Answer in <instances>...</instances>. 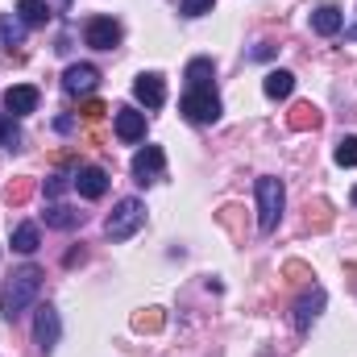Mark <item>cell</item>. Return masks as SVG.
<instances>
[{"label": "cell", "instance_id": "1", "mask_svg": "<svg viewBox=\"0 0 357 357\" xmlns=\"http://www.w3.org/2000/svg\"><path fill=\"white\" fill-rule=\"evenodd\" d=\"M38 291H42V270L38 266H21L13 270V278L4 282V295H0V312H4V320L13 324L33 299H38Z\"/></svg>", "mask_w": 357, "mask_h": 357}, {"label": "cell", "instance_id": "2", "mask_svg": "<svg viewBox=\"0 0 357 357\" xmlns=\"http://www.w3.org/2000/svg\"><path fill=\"white\" fill-rule=\"evenodd\" d=\"M254 191H258V229H262V233H274V229H278V220H282V208H287L282 178L262 175L258 183H254Z\"/></svg>", "mask_w": 357, "mask_h": 357}, {"label": "cell", "instance_id": "3", "mask_svg": "<svg viewBox=\"0 0 357 357\" xmlns=\"http://www.w3.org/2000/svg\"><path fill=\"white\" fill-rule=\"evenodd\" d=\"M142 225H146V204L129 195V199H121V204L112 208V216L104 220V233H108L112 241H129Z\"/></svg>", "mask_w": 357, "mask_h": 357}, {"label": "cell", "instance_id": "4", "mask_svg": "<svg viewBox=\"0 0 357 357\" xmlns=\"http://www.w3.org/2000/svg\"><path fill=\"white\" fill-rule=\"evenodd\" d=\"M178 112L195 125H212L220 116V96L212 88H187V96L178 100Z\"/></svg>", "mask_w": 357, "mask_h": 357}, {"label": "cell", "instance_id": "5", "mask_svg": "<svg viewBox=\"0 0 357 357\" xmlns=\"http://www.w3.org/2000/svg\"><path fill=\"white\" fill-rule=\"evenodd\" d=\"M324 303H328L324 287H316V282H312V291H303V295L295 299V316H291V320H295V328H299V333H307V328H312V324L320 320Z\"/></svg>", "mask_w": 357, "mask_h": 357}, {"label": "cell", "instance_id": "6", "mask_svg": "<svg viewBox=\"0 0 357 357\" xmlns=\"http://www.w3.org/2000/svg\"><path fill=\"white\" fill-rule=\"evenodd\" d=\"M84 42H88L91 50H116L121 46V25L112 17H91L88 25H84Z\"/></svg>", "mask_w": 357, "mask_h": 357}, {"label": "cell", "instance_id": "7", "mask_svg": "<svg viewBox=\"0 0 357 357\" xmlns=\"http://www.w3.org/2000/svg\"><path fill=\"white\" fill-rule=\"evenodd\" d=\"M59 337H63V320H59V312L46 303V307H38V320H33V341L42 345V354H50L54 345H59Z\"/></svg>", "mask_w": 357, "mask_h": 357}, {"label": "cell", "instance_id": "8", "mask_svg": "<svg viewBox=\"0 0 357 357\" xmlns=\"http://www.w3.org/2000/svg\"><path fill=\"white\" fill-rule=\"evenodd\" d=\"M162 171H167L162 146H146V150L133 154V178H137V183H154V178H162Z\"/></svg>", "mask_w": 357, "mask_h": 357}, {"label": "cell", "instance_id": "9", "mask_svg": "<svg viewBox=\"0 0 357 357\" xmlns=\"http://www.w3.org/2000/svg\"><path fill=\"white\" fill-rule=\"evenodd\" d=\"M96 84H100V71L91 63H71L63 71V88L71 91V96H88V91H96Z\"/></svg>", "mask_w": 357, "mask_h": 357}, {"label": "cell", "instance_id": "10", "mask_svg": "<svg viewBox=\"0 0 357 357\" xmlns=\"http://www.w3.org/2000/svg\"><path fill=\"white\" fill-rule=\"evenodd\" d=\"M112 129H116L121 142H142V137H146V112H137V108H116Z\"/></svg>", "mask_w": 357, "mask_h": 357}, {"label": "cell", "instance_id": "11", "mask_svg": "<svg viewBox=\"0 0 357 357\" xmlns=\"http://www.w3.org/2000/svg\"><path fill=\"white\" fill-rule=\"evenodd\" d=\"M133 96H137L146 108H162V104H167V84H162V75H154V71L137 75V79H133Z\"/></svg>", "mask_w": 357, "mask_h": 357}, {"label": "cell", "instance_id": "12", "mask_svg": "<svg viewBox=\"0 0 357 357\" xmlns=\"http://www.w3.org/2000/svg\"><path fill=\"white\" fill-rule=\"evenodd\" d=\"M38 88L33 84H17V88L4 91V108H8V116H25V112H33L38 108Z\"/></svg>", "mask_w": 357, "mask_h": 357}, {"label": "cell", "instance_id": "13", "mask_svg": "<svg viewBox=\"0 0 357 357\" xmlns=\"http://www.w3.org/2000/svg\"><path fill=\"white\" fill-rule=\"evenodd\" d=\"M71 183H75V191H79L84 199H100V195L108 191V175H104L100 167H79Z\"/></svg>", "mask_w": 357, "mask_h": 357}, {"label": "cell", "instance_id": "14", "mask_svg": "<svg viewBox=\"0 0 357 357\" xmlns=\"http://www.w3.org/2000/svg\"><path fill=\"white\" fill-rule=\"evenodd\" d=\"M312 29H316L320 38H333V33H341V29H345V13H341V8H333V4H320V8L312 13Z\"/></svg>", "mask_w": 357, "mask_h": 357}, {"label": "cell", "instance_id": "15", "mask_svg": "<svg viewBox=\"0 0 357 357\" xmlns=\"http://www.w3.org/2000/svg\"><path fill=\"white\" fill-rule=\"evenodd\" d=\"M287 125H291L295 133L320 129V108H316V104H295V108H291V116H287Z\"/></svg>", "mask_w": 357, "mask_h": 357}, {"label": "cell", "instance_id": "16", "mask_svg": "<svg viewBox=\"0 0 357 357\" xmlns=\"http://www.w3.org/2000/svg\"><path fill=\"white\" fill-rule=\"evenodd\" d=\"M46 225L50 229H75V225H84V212H75L67 204H50L46 208Z\"/></svg>", "mask_w": 357, "mask_h": 357}, {"label": "cell", "instance_id": "17", "mask_svg": "<svg viewBox=\"0 0 357 357\" xmlns=\"http://www.w3.org/2000/svg\"><path fill=\"white\" fill-rule=\"evenodd\" d=\"M262 91H266L270 100H287L295 91V75L291 71H270L266 79H262Z\"/></svg>", "mask_w": 357, "mask_h": 357}, {"label": "cell", "instance_id": "18", "mask_svg": "<svg viewBox=\"0 0 357 357\" xmlns=\"http://www.w3.org/2000/svg\"><path fill=\"white\" fill-rule=\"evenodd\" d=\"M17 13H21V25H46L50 21L46 0H17Z\"/></svg>", "mask_w": 357, "mask_h": 357}, {"label": "cell", "instance_id": "19", "mask_svg": "<svg viewBox=\"0 0 357 357\" xmlns=\"http://www.w3.org/2000/svg\"><path fill=\"white\" fill-rule=\"evenodd\" d=\"M212 75H216L212 59H191L187 63V84L191 88H212Z\"/></svg>", "mask_w": 357, "mask_h": 357}, {"label": "cell", "instance_id": "20", "mask_svg": "<svg viewBox=\"0 0 357 357\" xmlns=\"http://www.w3.org/2000/svg\"><path fill=\"white\" fill-rule=\"evenodd\" d=\"M38 245H42L38 225H17V229H13V250H17V254H33Z\"/></svg>", "mask_w": 357, "mask_h": 357}, {"label": "cell", "instance_id": "21", "mask_svg": "<svg viewBox=\"0 0 357 357\" xmlns=\"http://www.w3.org/2000/svg\"><path fill=\"white\" fill-rule=\"evenodd\" d=\"M328 225H333V208H328L324 199L307 204V229H312V233H324Z\"/></svg>", "mask_w": 357, "mask_h": 357}, {"label": "cell", "instance_id": "22", "mask_svg": "<svg viewBox=\"0 0 357 357\" xmlns=\"http://www.w3.org/2000/svg\"><path fill=\"white\" fill-rule=\"evenodd\" d=\"M162 324H167L162 307H146V312H137V316H133V328H137V333H158Z\"/></svg>", "mask_w": 357, "mask_h": 357}, {"label": "cell", "instance_id": "23", "mask_svg": "<svg viewBox=\"0 0 357 357\" xmlns=\"http://www.w3.org/2000/svg\"><path fill=\"white\" fill-rule=\"evenodd\" d=\"M21 38H25V25H17L13 17H0V50L21 46Z\"/></svg>", "mask_w": 357, "mask_h": 357}, {"label": "cell", "instance_id": "24", "mask_svg": "<svg viewBox=\"0 0 357 357\" xmlns=\"http://www.w3.org/2000/svg\"><path fill=\"white\" fill-rule=\"evenodd\" d=\"M333 158H337V167H357V137H341Z\"/></svg>", "mask_w": 357, "mask_h": 357}, {"label": "cell", "instance_id": "25", "mask_svg": "<svg viewBox=\"0 0 357 357\" xmlns=\"http://www.w3.org/2000/svg\"><path fill=\"white\" fill-rule=\"evenodd\" d=\"M0 146H4V150H17V146H21V133H17V125H13L8 112L0 116Z\"/></svg>", "mask_w": 357, "mask_h": 357}, {"label": "cell", "instance_id": "26", "mask_svg": "<svg viewBox=\"0 0 357 357\" xmlns=\"http://www.w3.org/2000/svg\"><path fill=\"white\" fill-rule=\"evenodd\" d=\"M8 204H25L29 195H33V178H17V183H8Z\"/></svg>", "mask_w": 357, "mask_h": 357}, {"label": "cell", "instance_id": "27", "mask_svg": "<svg viewBox=\"0 0 357 357\" xmlns=\"http://www.w3.org/2000/svg\"><path fill=\"white\" fill-rule=\"evenodd\" d=\"M282 274H287L291 282H307V278H316V270L307 266V262H295V258H291V262L282 266Z\"/></svg>", "mask_w": 357, "mask_h": 357}, {"label": "cell", "instance_id": "28", "mask_svg": "<svg viewBox=\"0 0 357 357\" xmlns=\"http://www.w3.org/2000/svg\"><path fill=\"white\" fill-rule=\"evenodd\" d=\"M67 187H71V178H67V175H50V178H46V199H59Z\"/></svg>", "mask_w": 357, "mask_h": 357}, {"label": "cell", "instance_id": "29", "mask_svg": "<svg viewBox=\"0 0 357 357\" xmlns=\"http://www.w3.org/2000/svg\"><path fill=\"white\" fill-rule=\"evenodd\" d=\"M212 4L216 0H183V13L187 17H204V13H212Z\"/></svg>", "mask_w": 357, "mask_h": 357}, {"label": "cell", "instance_id": "30", "mask_svg": "<svg viewBox=\"0 0 357 357\" xmlns=\"http://www.w3.org/2000/svg\"><path fill=\"white\" fill-rule=\"evenodd\" d=\"M79 112H84V121H91V125H96V121H100V116H104V112H108V108H104V104H100V100H88V104H84V108H79Z\"/></svg>", "mask_w": 357, "mask_h": 357}, {"label": "cell", "instance_id": "31", "mask_svg": "<svg viewBox=\"0 0 357 357\" xmlns=\"http://www.w3.org/2000/svg\"><path fill=\"white\" fill-rule=\"evenodd\" d=\"M270 54H274V46H270V42H262V46H254V50H250V59H270Z\"/></svg>", "mask_w": 357, "mask_h": 357}, {"label": "cell", "instance_id": "32", "mask_svg": "<svg viewBox=\"0 0 357 357\" xmlns=\"http://www.w3.org/2000/svg\"><path fill=\"white\" fill-rule=\"evenodd\" d=\"M345 38H349V42H357V25H354V29H345Z\"/></svg>", "mask_w": 357, "mask_h": 357}, {"label": "cell", "instance_id": "33", "mask_svg": "<svg viewBox=\"0 0 357 357\" xmlns=\"http://www.w3.org/2000/svg\"><path fill=\"white\" fill-rule=\"evenodd\" d=\"M354 204H357V187H354Z\"/></svg>", "mask_w": 357, "mask_h": 357}]
</instances>
